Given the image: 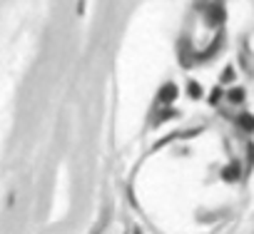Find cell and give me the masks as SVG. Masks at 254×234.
Returning <instances> with one entry per match:
<instances>
[]
</instances>
